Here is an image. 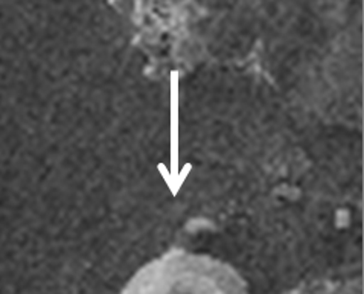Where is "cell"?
Wrapping results in <instances>:
<instances>
[{
  "label": "cell",
  "instance_id": "obj_1",
  "mask_svg": "<svg viewBox=\"0 0 364 294\" xmlns=\"http://www.w3.org/2000/svg\"><path fill=\"white\" fill-rule=\"evenodd\" d=\"M122 294H249L237 271L210 256L171 252L139 270Z\"/></svg>",
  "mask_w": 364,
  "mask_h": 294
}]
</instances>
